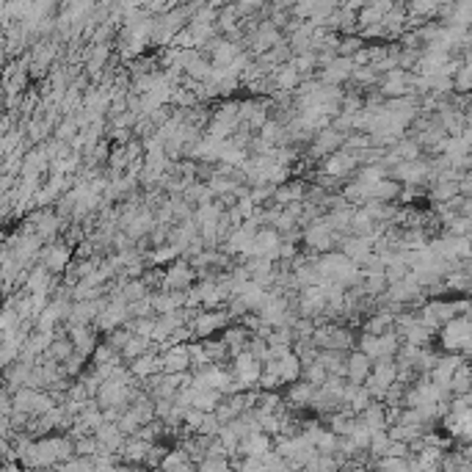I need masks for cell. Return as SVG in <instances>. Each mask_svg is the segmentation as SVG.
<instances>
[{"instance_id":"cell-1","label":"cell","mask_w":472,"mask_h":472,"mask_svg":"<svg viewBox=\"0 0 472 472\" xmlns=\"http://www.w3.org/2000/svg\"><path fill=\"white\" fill-rule=\"evenodd\" d=\"M39 263L53 274V276H64L66 271H69V265L75 263V249H72V243L66 240V237H59V240H50L45 249H42V254H39Z\"/></svg>"},{"instance_id":"cell-2","label":"cell","mask_w":472,"mask_h":472,"mask_svg":"<svg viewBox=\"0 0 472 472\" xmlns=\"http://www.w3.org/2000/svg\"><path fill=\"white\" fill-rule=\"evenodd\" d=\"M227 326H233V315L227 309H202L191 323L196 340H213L216 332H224Z\"/></svg>"},{"instance_id":"cell-3","label":"cell","mask_w":472,"mask_h":472,"mask_svg":"<svg viewBox=\"0 0 472 472\" xmlns=\"http://www.w3.org/2000/svg\"><path fill=\"white\" fill-rule=\"evenodd\" d=\"M199 282V274L193 271V265L188 260H177L172 265L163 268V285L161 290H191Z\"/></svg>"},{"instance_id":"cell-4","label":"cell","mask_w":472,"mask_h":472,"mask_svg":"<svg viewBox=\"0 0 472 472\" xmlns=\"http://www.w3.org/2000/svg\"><path fill=\"white\" fill-rule=\"evenodd\" d=\"M66 332H69V340L75 346V354L86 356V359L94 356L97 346H100V340H97L100 332L94 326H66Z\"/></svg>"},{"instance_id":"cell-5","label":"cell","mask_w":472,"mask_h":472,"mask_svg":"<svg viewBox=\"0 0 472 472\" xmlns=\"http://www.w3.org/2000/svg\"><path fill=\"white\" fill-rule=\"evenodd\" d=\"M127 367H130V376H133L135 381H147V378L163 373V359H161V354H158L155 348H152L149 354H144L141 359H135V362L127 364Z\"/></svg>"},{"instance_id":"cell-6","label":"cell","mask_w":472,"mask_h":472,"mask_svg":"<svg viewBox=\"0 0 472 472\" xmlns=\"http://www.w3.org/2000/svg\"><path fill=\"white\" fill-rule=\"evenodd\" d=\"M373 359L367 354H362V351H351L348 354V384H356V387H364V381L370 378V373H373Z\"/></svg>"},{"instance_id":"cell-7","label":"cell","mask_w":472,"mask_h":472,"mask_svg":"<svg viewBox=\"0 0 472 472\" xmlns=\"http://www.w3.org/2000/svg\"><path fill=\"white\" fill-rule=\"evenodd\" d=\"M237 453H240L243 459H263V456L271 453V436L263 434V431H254V434H249V436L240 442Z\"/></svg>"},{"instance_id":"cell-8","label":"cell","mask_w":472,"mask_h":472,"mask_svg":"<svg viewBox=\"0 0 472 472\" xmlns=\"http://www.w3.org/2000/svg\"><path fill=\"white\" fill-rule=\"evenodd\" d=\"M163 359V373L166 376H175V373H191V354H188V346H175L169 348L166 354H161Z\"/></svg>"},{"instance_id":"cell-9","label":"cell","mask_w":472,"mask_h":472,"mask_svg":"<svg viewBox=\"0 0 472 472\" xmlns=\"http://www.w3.org/2000/svg\"><path fill=\"white\" fill-rule=\"evenodd\" d=\"M301 80H304V78L295 72L293 64H285V66L274 69V75H271L274 91H285V94H295V89L301 86Z\"/></svg>"},{"instance_id":"cell-10","label":"cell","mask_w":472,"mask_h":472,"mask_svg":"<svg viewBox=\"0 0 472 472\" xmlns=\"http://www.w3.org/2000/svg\"><path fill=\"white\" fill-rule=\"evenodd\" d=\"M315 387L312 384H307V381H295L288 387V395H285V404L288 406H293V409H307V406H312L315 404Z\"/></svg>"},{"instance_id":"cell-11","label":"cell","mask_w":472,"mask_h":472,"mask_svg":"<svg viewBox=\"0 0 472 472\" xmlns=\"http://www.w3.org/2000/svg\"><path fill=\"white\" fill-rule=\"evenodd\" d=\"M221 340L227 343V348H230V354L237 356L240 351H246L249 348V340H251V332L243 326V323H233V326H227L224 332H221Z\"/></svg>"},{"instance_id":"cell-12","label":"cell","mask_w":472,"mask_h":472,"mask_svg":"<svg viewBox=\"0 0 472 472\" xmlns=\"http://www.w3.org/2000/svg\"><path fill=\"white\" fill-rule=\"evenodd\" d=\"M401 193H404L401 182H398V179H392V177L381 179L378 185H373V202L392 205V202H398V199H401Z\"/></svg>"},{"instance_id":"cell-13","label":"cell","mask_w":472,"mask_h":472,"mask_svg":"<svg viewBox=\"0 0 472 472\" xmlns=\"http://www.w3.org/2000/svg\"><path fill=\"white\" fill-rule=\"evenodd\" d=\"M395 318H398V315H392V312H376V315H370V318L364 320V329H362V332L381 337V334H387V332L395 329Z\"/></svg>"},{"instance_id":"cell-14","label":"cell","mask_w":472,"mask_h":472,"mask_svg":"<svg viewBox=\"0 0 472 472\" xmlns=\"http://www.w3.org/2000/svg\"><path fill=\"white\" fill-rule=\"evenodd\" d=\"M356 425H359V420H356V414H351V412H334L329 417V431L337 434L340 439L351 436L356 431Z\"/></svg>"},{"instance_id":"cell-15","label":"cell","mask_w":472,"mask_h":472,"mask_svg":"<svg viewBox=\"0 0 472 472\" xmlns=\"http://www.w3.org/2000/svg\"><path fill=\"white\" fill-rule=\"evenodd\" d=\"M155 348V343L149 340V337H138V334H133V340L127 343V348L121 351V362L124 364H133L135 359H141L144 354H149Z\"/></svg>"},{"instance_id":"cell-16","label":"cell","mask_w":472,"mask_h":472,"mask_svg":"<svg viewBox=\"0 0 472 472\" xmlns=\"http://www.w3.org/2000/svg\"><path fill=\"white\" fill-rule=\"evenodd\" d=\"M390 175H392V179H398V182H420V179L428 175V169H425L422 163L414 161V163H401V166H395Z\"/></svg>"},{"instance_id":"cell-17","label":"cell","mask_w":472,"mask_h":472,"mask_svg":"<svg viewBox=\"0 0 472 472\" xmlns=\"http://www.w3.org/2000/svg\"><path fill=\"white\" fill-rule=\"evenodd\" d=\"M301 381H307V384H312L315 390H320V387L329 381V370H326L320 362H312V364H307V367H304Z\"/></svg>"},{"instance_id":"cell-18","label":"cell","mask_w":472,"mask_h":472,"mask_svg":"<svg viewBox=\"0 0 472 472\" xmlns=\"http://www.w3.org/2000/svg\"><path fill=\"white\" fill-rule=\"evenodd\" d=\"M351 83H354V86H359V89H370V86L381 83V75H378L373 66H356Z\"/></svg>"},{"instance_id":"cell-19","label":"cell","mask_w":472,"mask_h":472,"mask_svg":"<svg viewBox=\"0 0 472 472\" xmlns=\"http://www.w3.org/2000/svg\"><path fill=\"white\" fill-rule=\"evenodd\" d=\"M130 340H133V332H130L127 326H121V329H114L111 334H105V340H103V343H108L117 354H121V351L127 348V343H130Z\"/></svg>"},{"instance_id":"cell-20","label":"cell","mask_w":472,"mask_h":472,"mask_svg":"<svg viewBox=\"0 0 472 472\" xmlns=\"http://www.w3.org/2000/svg\"><path fill=\"white\" fill-rule=\"evenodd\" d=\"M362 47H364V39H362V36H343V39H340V47H337V56H340V59H354Z\"/></svg>"},{"instance_id":"cell-21","label":"cell","mask_w":472,"mask_h":472,"mask_svg":"<svg viewBox=\"0 0 472 472\" xmlns=\"http://www.w3.org/2000/svg\"><path fill=\"white\" fill-rule=\"evenodd\" d=\"M205 420H207V414H205V412H199V409H193V406H191V409L185 412V417H182V422H185V425H188L191 431H202V425H205Z\"/></svg>"}]
</instances>
